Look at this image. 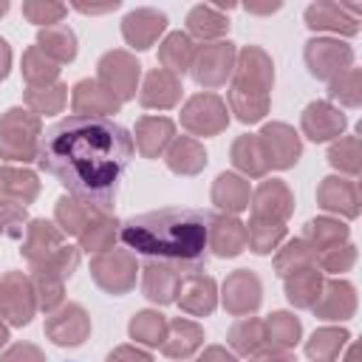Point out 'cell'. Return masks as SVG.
<instances>
[{
  "label": "cell",
  "mask_w": 362,
  "mask_h": 362,
  "mask_svg": "<svg viewBox=\"0 0 362 362\" xmlns=\"http://www.w3.org/2000/svg\"><path fill=\"white\" fill-rule=\"evenodd\" d=\"M354 257H356L354 246H351V243H342V246H331V249L320 252V255H317V263H320L325 272H345V269L354 263Z\"/></svg>",
  "instance_id": "cell-52"
},
{
  "label": "cell",
  "mask_w": 362,
  "mask_h": 362,
  "mask_svg": "<svg viewBox=\"0 0 362 362\" xmlns=\"http://www.w3.org/2000/svg\"><path fill=\"white\" fill-rule=\"evenodd\" d=\"M0 311L11 325H25L34 314V288L20 272H8L0 280Z\"/></svg>",
  "instance_id": "cell-9"
},
{
  "label": "cell",
  "mask_w": 362,
  "mask_h": 362,
  "mask_svg": "<svg viewBox=\"0 0 362 362\" xmlns=\"http://www.w3.org/2000/svg\"><path fill=\"white\" fill-rule=\"evenodd\" d=\"M90 272L96 283L110 294H122L136 283V263L130 252H105L90 263Z\"/></svg>",
  "instance_id": "cell-8"
},
{
  "label": "cell",
  "mask_w": 362,
  "mask_h": 362,
  "mask_svg": "<svg viewBox=\"0 0 362 362\" xmlns=\"http://www.w3.org/2000/svg\"><path fill=\"white\" fill-rule=\"evenodd\" d=\"M139 59L130 57L127 51H107L99 59V82L122 102L130 99L136 93V82H139Z\"/></svg>",
  "instance_id": "cell-6"
},
{
  "label": "cell",
  "mask_w": 362,
  "mask_h": 362,
  "mask_svg": "<svg viewBox=\"0 0 362 362\" xmlns=\"http://www.w3.org/2000/svg\"><path fill=\"white\" fill-rule=\"evenodd\" d=\"M181 283V272L170 263H150L144 266V294L153 303H173Z\"/></svg>",
  "instance_id": "cell-25"
},
{
  "label": "cell",
  "mask_w": 362,
  "mask_h": 362,
  "mask_svg": "<svg viewBox=\"0 0 362 362\" xmlns=\"http://www.w3.org/2000/svg\"><path fill=\"white\" fill-rule=\"evenodd\" d=\"M167 25V14L158 8H133L122 20V34L133 48H150Z\"/></svg>",
  "instance_id": "cell-12"
},
{
  "label": "cell",
  "mask_w": 362,
  "mask_h": 362,
  "mask_svg": "<svg viewBox=\"0 0 362 362\" xmlns=\"http://www.w3.org/2000/svg\"><path fill=\"white\" fill-rule=\"evenodd\" d=\"M57 249H62V232H59L54 223L37 218V221H31V223L25 226L23 257H25L28 263L40 266V263H45Z\"/></svg>",
  "instance_id": "cell-20"
},
{
  "label": "cell",
  "mask_w": 362,
  "mask_h": 362,
  "mask_svg": "<svg viewBox=\"0 0 362 362\" xmlns=\"http://www.w3.org/2000/svg\"><path fill=\"white\" fill-rule=\"evenodd\" d=\"M246 8H249V11H257V14H266V11H277L280 3H269V6H252V3H249Z\"/></svg>",
  "instance_id": "cell-58"
},
{
  "label": "cell",
  "mask_w": 362,
  "mask_h": 362,
  "mask_svg": "<svg viewBox=\"0 0 362 362\" xmlns=\"http://www.w3.org/2000/svg\"><path fill=\"white\" fill-rule=\"evenodd\" d=\"M170 139H173V122L170 119H141L136 124V144L147 158H156Z\"/></svg>",
  "instance_id": "cell-32"
},
{
  "label": "cell",
  "mask_w": 362,
  "mask_h": 362,
  "mask_svg": "<svg viewBox=\"0 0 362 362\" xmlns=\"http://www.w3.org/2000/svg\"><path fill=\"white\" fill-rule=\"evenodd\" d=\"M359 158H362V153H359V139H356V136L339 139V141L331 147V153H328V161H331L334 167H339L342 173H351V175L359 173V164H362Z\"/></svg>",
  "instance_id": "cell-48"
},
{
  "label": "cell",
  "mask_w": 362,
  "mask_h": 362,
  "mask_svg": "<svg viewBox=\"0 0 362 362\" xmlns=\"http://www.w3.org/2000/svg\"><path fill=\"white\" fill-rule=\"evenodd\" d=\"M263 328H266V339L272 342L274 351H286L300 339V320L286 311L272 314V320L263 322Z\"/></svg>",
  "instance_id": "cell-40"
},
{
  "label": "cell",
  "mask_w": 362,
  "mask_h": 362,
  "mask_svg": "<svg viewBox=\"0 0 362 362\" xmlns=\"http://www.w3.org/2000/svg\"><path fill=\"white\" fill-rule=\"evenodd\" d=\"M40 184L37 175L28 170H14V167H0V195H8L17 204L34 201Z\"/></svg>",
  "instance_id": "cell-34"
},
{
  "label": "cell",
  "mask_w": 362,
  "mask_h": 362,
  "mask_svg": "<svg viewBox=\"0 0 362 362\" xmlns=\"http://www.w3.org/2000/svg\"><path fill=\"white\" fill-rule=\"evenodd\" d=\"M283 235H286L283 223L252 218V223L246 226V246H252V252H257V255H266V252H272L280 243Z\"/></svg>",
  "instance_id": "cell-42"
},
{
  "label": "cell",
  "mask_w": 362,
  "mask_h": 362,
  "mask_svg": "<svg viewBox=\"0 0 362 362\" xmlns=\"http://www.w3.org/2000/svg\"><path fill=\"white\" fill-rule=\"evenodd\" d=\"M59 74V65L54 59H48L37 45H31L25 54H23V76L31 88H42V85H51Z\"/></svg>",
  "instance_id": "cell-36"
},
{
  "label": "cell",
  "mask_w": 362,
  "mask_h": 362,
  "mask_svg": "<svg viewBox=\"0 0 362 362\" xmlns=\"http://www.w3.org/2000/svg\"><path fill=\"white\" fill-rule=\"evenodd\" d=\"M308 266H317V249L308 240H294L277 255V274L283 277H288L291 272L308 269Z\"/></svg>",
  "instance_id": "cell-43"
},
{
  "label": "cell",
  "mask_w": 362,
  "mask_h": 362,
  "mask_svg": "<svg viewBox=\"0 0 362 362\" xmlns=\"http://www.w3.org/2000/svg\"><path fill=\"white\" fill-rule=\"evenodd\" d=\"M167 334V320L156 311H139L133 320H130V337L139 339V342H147V345H161Z\"/></svg>",
  "instance_id": "cell-45"
},
{
  "label": "cell",
  "mask_w": 362,
  "mask_h": 362,
  "mask_svg": "<svg viewBox=\"0 0 362 362\" xmlns=\"http://www.w3.org/2000/svg\"><path fill=\"white\" fill-rule=\"evenodd\" d=\"M246 246V226L232 215H209V249L218 257H235Z\"/></svg>",
  "instance_id": "cell-18"
},
{
  "label": "cell",
  "mask_w": 362,
  "mask_h": 362,
  "mask_svg": "<svg viewBox=\"0 0 362 362\" xmlns=\"http://www.w3.org/2000/svg\"><path fill=\"white\" fill-rule=\"evenodd\" d=\"M204 339V331L189 320H173L161 339V351L167 356H189Z\"/></svg>",
  "instance_id": "cell-27"
},
{
  "label": "cell",
  "mask_w": 362,
  "mask_h": 362,
  "mask_svg": "<svg viewBox=\"0 0 362 362\" xmlns=\"http://www.w3.org/2000/svg\"><path fill=\"white\" fill-rule=\"evenodd\" d=\"M74 8H79V11H85V14H99V11H113V8H119V0H107V3H102V6H88V3H74Z\"/></svg>",
  "instance_id": "cell-55"
},
{
  "label": "cell",
  "mask_w": 362,
  "mask_h": 362,
  "mask_svg": "<svg viewBox=\"0 0 362 362\" xmlns=\"http://www.w3.org/2000/svg\"><path fill=\"white\" fill-rule=\"evenodd\" d=\"M0 362H45V359H42V354H40L34 345H25V342H23V345L8 348Z\"/></svg>",
  "instance_id": "cell-53"
},
{
  "label": "cell",
  "mask_w": 362,
  "mask_h": 362,
  "mask_svg": "<svg viewBox=\"0 0 362 362\" xmlns=\"http://www.w3.org/2000/svg\"><path fill=\"white\" fill-rule=\"evenodd\" d=\"M88 331H90L88 314L82 311V305H74V303L62 305V308H59L57 314H51L48 322H45V334H48L57 345H79V342H85Z\"/></svg>",
  "instance_id": "cell-11"
},
{
  "label": "cell",
  "mask_w": 362,
  "mask_h": 362,
  "mask_svg": "<svg viewBox=\"0 0 362 362\" xmlns=\"http://www.w3.org/2000/svg\"><path fill=\"white\" fill-rule=\"evenodd\" d=\"M320 288H322V277L314 266L291 272L286 277V297H288V303H294L300 308H311L320 297Z\"/></svg>",
  "instance_id": "cell-28"
},
{
  "label": "cell",
  "mask_w": 362,
  "mask_h": 362,
  "mask_svg": "<svg viewBox=\"0 0 362 362\" xmlns=\"http://www.w3.org/2000/svg\"><path fill=\"white\" fill-rule=\"evenodd\" d=\"M255 362H257V359H255Z\"/></svg>",
  "instance_id": "cell-61"
},
{
  "label": "cell",
  "mask_w": 362,
  "mask_h": 362,
  "mask_svg": "<svg viewBox=\"0 0 362 362\" xmlns=\"http://www.w3.org/2000/svg\"><path fill=\"white\" fill-rule=\"evenodd\" d=\"M359 85H362L359 71H356V68H348V71H342L339 76L331 79L328 96H331V99H339V102L348 105V107H356V105H359Z\"/></svg>",
  "instance_id": "cell-47"
},
{
  "label": "cell",
  "mask_w": 362,
  "mask_h": 362,
  "mask_svg": "<svg viewBox=\"0 0 362 362\" xmlns=\"http://www.w3.org/2000/svg\"><path fill=\"white\" fill-rule=\"evenodd\" d=\"M198 362H235V356H229L223 348H209Z\"/></svg>",
  "instance_id": "cell-57"
},
{
  "label": "cell",
  "mask_w": 362,
  "mask_h": 362,
  "mask_svg": "<svg viewBox=\"0 0 362 362\" xmlns=\"http://www.w3.org/2000/svg\"><path fill=\"white\" fill-rule=\"evenodd\" d=\"M37 48L48 57V59H54L57 65L59 62H71L74 57H76V34L68 28V25H48V28H42L40 31V37H37Z\"/></svg>",
  "instance_id": "cell-26"
},
{
  "label": "cell",
  "mask_w": 362,
  "mask_h": 362,
  "mask_svg": "<svg viewBox=\"0 0 362 362\" xmlns=\"http://www.w3.org/2000/svg\"><path fill=\"white\" fill-rule=\"evenodd\" d=\"M348 238V226L339 223V221H331V218H317V221H308L305 223V240L320 252L331 249V246H339V240Z\"/></svg>",
  "instance_id": "cell-37"
},
{
  "label": "cell",
  "mask_w": 362,
  "mask_h": 362,
  "mask_svg": "<svg viewBox=\"0 0 362 362\" xmlns=\"http://www.w3.org/2000/svg\"><path fill=\"white\" fill-rule=\"evenodd\" d=\"M8 68H11V48H8V42L0 37V79L8 76Z\"/></svg>",
  "instance_id": "cell-56"
},
{
  "label": "cell",
  "mask_w": 362,
  "mask_h": 362,
  "mask_svg": "<svg viewBox=\"0 0 362 362\" xmlns=\"http://www.w3.org/2000/svg\"><path fill=\"white\" fill-rule=\"evenodd\" d=\"M232 62H235V45L232 42H209V45L195 48L189 68H192V76L198 85L218 88L232 74V68H235Z\"/></svg>",
  "instance_id": "cell-4"
},
{
  "label": "cell",
  "mask_w": 362,
  "mask_h": 362,
  "mask_svg": "<svg viewBox=\"0 0 362 362\" xmlns=\"http://www.w3.org/2000/svg\"><path fill=\"white\" fill-rule=\"evenodd\" d=\"M93 215H96L93 209H88L85 204H79V201H74V198H59V201H57V221L62 223L65 232L79 235V232L88 226V221H90Z\"/></svg>",
  "instance_id": "cell-46"
},
{
  "label": "cell",
  "mask_w": 362,
  "mask_h": 362,
  "mask_svg": "<svg viewBox=\"0 0 362 362\" xmlns=\"http://www.w3.org/2000/svg\"><path fill=\"white\" fill-rule=\"evenodd\" d=\"M232 161H235V167H240L249 175H263L266 167H269L266 164V156L260 150L257 136H240L235 141V147H232Z\"/></svg>",
  "instance_id": "cell-41"
},
{
  "label": "cell",
  "mask_w": 362,
  "mask_h": 362,
  "mask_svg": "<svg viewBox=\"0 0 362 362\" xmlns=\"http://www.w3.org/2000/svg\"><path fill=\"white\" fill-rule=\"evenodd\" d=\"M209 215L189 206H164L127 218L119 238L136 255L170 266H201L209 249Z\"/></svg>",
  "instance_id": "cell-2"
},
{
  "label": "cell",
  "mask_w": 362,
  "mask_h": 362,
  "mask_svg": "<svg viewBox=\"0 0 362 362\" xmlns=\"http://www.w3.org/2000/svg\"><path fill=\"white\" fill-rule=\"evenodd\" d=\"M260 150L266 156V164L272 167H291L300 158V139L288 124H266L257 136Z\"/></svg>",
  "instance_id": "cell-10"
},
{
  "label": "cell",
  "mask_w": 362,
  "mask_h": 362,
  "mask_svg": "<svg viewBox=\"0 0 362 362\" xmlns=\"http://www.w3.org/2000/svg\"><path fill=\"white\" fill-rule=\"evenodd\" d=\"M25 223V206L17 201H3L0 198V232L8 238H20Z\"/></svg>",
  "instance_id": "cell-51"
},
{
  "label": "cell",
  "mask_w": 362,
  "mask_h": 362,
  "mask_svg": "<svg viewBox=\"0 0 362 362\" xmlns=\"http://www.w3.org/2000/svg\"><path fill=\"white\" fill-rule=\"evenodd\" d=\"M130 158L133 136L107 116H65L40 136L37 147L40 167L99 215L113 209Z\"/></svg>",
  "instance_id": "cell-1"
},
{
  "label": "cell",
  "mask_w": 362,
  "mask_h": 362,
  "mask_svg": "<svg viewBox=\"0 0 362 362\" xmlns=\"http://www.w3.org/2000/svg\"><path fill=\"white\" fill-rule=\"evenodd\" d=\"M181 122L195 136H212V133H221L226 127L229 116H226V105L215 93H198L187 102Z\"/></svg>",
  "instance_id": "cell-7"
},
{
  "label": "cell",
  "mask_w": 362,
  "mask_h": 362,
  "mask_svg": "<svg viewBox=\"0 0 362 362\" xmlns=\"http://www.w3.org/2000/svg\"><path fill=\"white\" fill-rule=\"evenodd\" d=\"M167 164H170L173 173L192 175V173H198V170L206 164V153H204V147H201L195 139L181 136V139L173 141V147H170V153H167Z\"/></svg>",
  "instance_id": "cell-30"
},
{
  "label": "cell",
  "mask_w": 362,
  "mask_h": 362,
  "mask_svg": "<svg viewBox=\"0 0 362 362\" xmlns=\"http://www.w3.org/2000/svg\"><path fill=\"white\" fill-rule=\"evenodd\" d=\"M40 136V119L23 107H11L0 119V156L11 161H31L37 158Z\"/></svg>",
  "instance_id": "cell-3"
},
{
  "label": "cell",
  "mask_w": 362,
  "mask_h": 362,
  "mask_svg": "<svg viewBox=\"0 0 362 362\" xmlns=\"http://www.w3.org/2000/svg\"><path fill=\"white\" fill-rule=\"evenodd\" d=\"M348 339H351L348 331H339V328H320V331H314V337L308 339L305 351H308V356L317 359V362H334L337 354L342 351V345H345Z\"/></svg>",
  "instance_id": "cell-39"
},
{
  "label": "cell",
  "mask_w": 362,
  "mask_h": 362,
  "mask_svg": "<svg viewBox=\"0 0 362 362\" xmlns=\"http://www.w3.org/2000/svg\"><path fill=\"white\" fill-rule=\"evenodd\" d=\"M178 303L189 314H209L215 308V280L201 272H187L175 291Z\"/></svg>",
  "instance_id": "cell-15"
},
{
  "label": "cell",
  "mask_w": 362,
  "mask_h": 362,
  "mask_svg": "<svg viewBox=\"0 0 362 362\" xmlns=\"http://www.w3.org/2000/svg\"><path fill=\"white\" fill-rule=\"evenodd\" d=\"M107 362H153V359L144 351H136V348H116L107 356Z\"/></svg>",
  "instance_id": "cell-54"
},
{
  "label": "cell",
  "mask_w": 362,
  "mask_h": 362,
  "mask_svg": "<svg viewBox=\"0 0 362 362\" xmlns=\"http://www.w3.org/2000/svg\"><path fill=\"white\" fill-rule=\"evenodd\" d=\"M291 192L283 181H266L257 187L255 192V201H252V218H260V221H274V223H283L291 212Z\"/></svg>",
  "instance_id": "cell-14"
},
{
  "label": "cell",
  "mask_w": 362,
  "mask_h": 362,
  "mask_svg": "<svg viewBox=\"0 0 362 362\" xmlns=\"http://www.w3.org/2000/svg\"><path fill=\"white\" fill-rule=\"evenodd\" d=\"M263 339H266V328H263L260 320H252V317L235 322L232 331H229V342L240 354H257L260 345H263Z\"/></svg>",
  "instance_id": "cell-44"
},
{
  "label": "cell",
  "mask_w": 362,
  "mask_h": 362,
  "mask_svg": "<svg viewBox=\"0 0 362 362\" xmlns=\"http://www.w3.org/2000/svg\"><path fill=\"white\" fill-rule=\"evenodd\" d=\"M187 28H189V34H195L201 40H215V37H223L226 34L229 20L215 6H195L187 14Z\"/></svg>",
  "instance_id": "cell-35"
},
{
  "label": "cell",
  "mask_w": 362,
  "mask_h": 362,
  "mask_svg": "<svg viewBox=\"0 0 362 362\" xmlns=\"http://www.w3.org/2000/svg\"><path fill=\"white\" fill-rule=\"evenodd\" d=\"M119 223L116 221H110L107 215H93L90 221H88V226L79 232V238H82V249H88V252H105V249H110L113 246V240H116V229Z\"/></svg>",
  "instance_id": "cell-38"
},
{
  "label": "cell",
  "mask_w": 362,
  "mask_h": 362,
  "mask_svg": "<svg viewBox=\"0 0 362 362\" xmlns=\"http://www.w3.org/2000/svg\"><path fill=\"white\" fill-rule=\"evenodd\" d=\"M116 107H119V99L99 79H82L74 85L76 116H105V113H116Z\"/></svg>",
  "instance_id": "cell-21"
},
{
  "label": "cell",
  "mask_w": 362,
  "mask_h": 362,
  "mask_svg": "<svg viewBox=\"0 0 362 362\" xmlns=\"http://www.w3.org/2000/svg\"><path fill=\"white\" fill-rule=\"evenodd\" d=\"M229 102L240 122H257L269 110V93L257 88H246V85H232Z\"/></svg>",
  "instance_id": "cell-33"
},
{
  "label": "cell",
  "mask_w": 362,
  "mask_h": 362,
  "mask_svg": "<svg viewBox=\"0 0 362 362\" xmlns=\"http://www.w3.org/2000/svg\"><path fill=\"white\" fill-rule=\"evenodd\" d=\"M25 102L37 110V113H57L65 105V88L62 85H42V88H28Z\"/></svg>",
  "instance_id": "cell-49"
},
{
  "label": "cell",
  "mask_w": 362,
  "mask_h": 362,
  "mask_svg": "<svg viewBox=\"0 0 362 362\" xmlns=\"http://www.w3.org/2000/svg\"><path fill=\"white\" fill-rule=\"evenodd\" d=\"M178 96H181V82L175 74H170L164 68H156L147 74L144 88H141V105L144 107H170L178 102Z\"/></svg>",
  "instance_id": "cell-24"
},
{
  "label": "cell",
  "mask_w": 362,
  "mask_h": 362,
  "mask_svg": "<svg viewBox=\"0 0 362 362\" xmlns=\"http://www.w3.org/2000/svg\"><path fill=\"white\" fill-rule=\"evenodd\" d=\"M212 201L226 209V212H240L249 206V187L243 178L232 175V173H221L215 187H212Z\"/></svg>",
  "instance_id": "cell-31"
},
{
  "label": "cell",
  "mask_w": 362,
  "mask_h": 362,
  "mask_svg": "<svg viewBox=\"0 0 362 362\" xmlns=\"http://www.w3.org/2000/svg\"><path fill=\"white\" fill-rule=\"evenodd\" d=\"M6 339H8V331H6V325H3V322H0V345H3V342H6Z\"/></svg>",
  "instance_id": "cell-59"
},
{
  "label": "cell",
  "mask_w": 362,
  "mask_h": 362,
  "mask_svg": "<svg viewBox=\"0 0 362 362\" xmlns=\"http://www.w3.org/2000/svg\"><path fill=\"white\" fill-rule=\"evenodd\" d=\"M65 11H68V6H62V3H45V0H28V3H23V14L31 23L45 25V28L48 25H57Z\"/></svg>",
  "instance_id": "cell-50"
},
{
  "label": "cell",
  "mask_w": 362,
  "mask_h": 362,
  "mask_svg": "<svg viewBox=\"0 0 362 362\" xmlns=\"http://www.w3.org/2000/svg\"><path fill=\"white\" fill-rule=\"evenodd\" d=\"M6 11H8V3H6V0H0V17H3Z\"/></svg>",
  "instance_id": "cell-60"
},
{
  "label": "cell",
  "mask_w": 362,
  "mask_h": 362,
  "mask_svg": "<svg viewBox=\"0 0 362 362\" xmlns=\"http://www.w3.org/2000/svg\"><path fill=\"white\" fill-rule=\"evenodd\" d=\"M305 62L317 79H334L351 68L354 51L348 42H339V40H328V37L308 40L305 42Z\"/></svg>",
  "instance_id": "cell-5"
},
{
  "label": "cell",
  "mask_w": 362,
  "mask_h": 362,
  "mask_svg": "<svg viewBox=\"0 0 362 362\" xmlns=\"http://www.w3.org/2000/svg\"><path fill=\"white\" fill-rule=\"evenodd\" d=\"M303 130L311 141H328L345 130V113L328 102H311L303 113Z\"/></svg>",
  "instance_id": "cell-16"
},
{
  "label": "cell",
  "mask_w": 362,
  "mask_h": 362,
  "mask_svg": "<svg viewBox=\"0 0 362 362\" xmlns=\"http://www.w3.org/2000/svg\"><path fill=\"white\" fill-rule=\"evenodd\" d=\"M305 25L314 31H337V34H356L359 20L351 17L342 3H311L305 8Z\"/></svg>",
  "instance_id": "cell-22"
},
{
  "label": "cell",
  "mask_w": 362,
  "mask_h": 362,
  "mask_svg": "<svg viewBox=\"0 0 362 362\" xmlns=\"http://www.w3.org/2000/svg\"><path fill=\"white\" fill-rule=\"evenodd\" d=\"M223 305L232 314H249L260 305V280L249 272L240 269L223 283Z\"/></svg>",
  "instance_id": "cell-19"
},
{
  "label": "cell",
  "mask_w": 362,
  "mask_h": 362,
  "mask_svg": "<svg viewBox=\"0 0 362 362\" xmlns=\"http://www.w3.org/2000/svg\"><path fill=\"white\" fill-rule=\"evenodd\" d=\"M322 294L317 297V303L311 305L322 320H348L356 308V297H354V286L345 280H331L320 288Z\"/></svg>",
  "instance_id": "cell-23"
},
{
  "label": "cell",
  "mask_w": 362,
  "mask_h": 362,
  "mask_svg": "<svg viewBox=\"0 0 362 362\" xmlns=\"http://www.w3.org/2000/svg\"><path fill=\"white\" fill-rule=\"evenodd\" d=\"M317 201L328 212H342L345 218L359 215V189L351 178H325L317 189Z\"/></svg>",
  "instance_id": "cell-17"
},
{
  "label": "cell",
  "mask_w": 362,
  "mask_h": 362,
  "mask_svg": "<svg viewBox=\"0 0 362 362\" xmlns=\"http://www.w3.org/2000/svg\"><path fill=\"white\" fill-rule=\"evenodd\" d=\"M272 82H274V71H272V59L266 57V51H260L257 45H246L238 54L235 85H246V88H257L269 93Z\"/></svg>",
  "instance_id": "cell-13"
},
{
  "label": "cell",
  "mask_w": 362,
  "mask_h": 362,
  "mask_svg": "<svg viewBox=\"0 0 362 362\" xmlns=\"http://www.w3.org/2000/svg\"><path fill=\"white\" fill-rule=\"evenodd\" d=\"M192 54H195V45H192L189 34H184V31H173L158 48L161 68L170 74H184L192 62Z\"/></svg>",
  "instance_id": "cell-29"
}]
</instances>
